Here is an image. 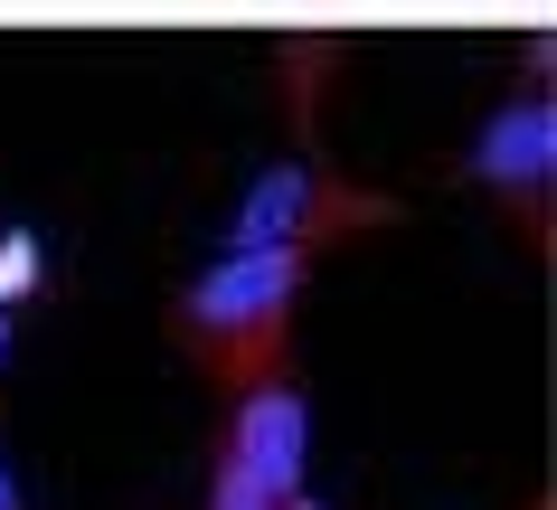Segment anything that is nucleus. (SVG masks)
Instances as JSON below:
<instances>
[{"mask_svg": "<svg viewBox=\"0 0 557 510\" xmlns=\"http://www.w3.org/2000/svg\"><path fill=\"white\" fill-rule=\"evenodd\" d=\"M302 284H312V256L294 246H227L208 274H189L171 302V340L208 378H274L294 369V312H302Z\"/></svg>", "mask_w": 557, "mask_h": 510, "instance_id": "f257e3e1", "label": "nucleus"}, {"mask_svg": "<svg viewBox=\"0 0 557 510\" xmlns=\"http://www.w3.org/2000/svg\"><path fill=\"white\" fill-rule=\"evenodd\" d=\"M397 199L387 189H359L322 161H274L256 171V189L236 199V246H294V256H322L331 237H359V227H397Z\"/></svg>", "mask_w": 557, "mask_h": 510, "instance_id": "f03ea898", "label": "nucleus"}, {"mask_svg": "<svg viewBox=\"0 0 557 510\" xmlns=\"http://www.w3.org/2000/svg\"><path fill=\"white\" fill-rule=\"evenodd\" d=\"M463 181L482 189L500 217H520L529 256H548V189H557V104L548 95H520V104H500V114L472 133Z\"/></svg>", "mask_w": 557, "mask_h": 510, "instance_id": "7ed1b4c3", "label": "nucleus"}, {"mask_svg": "<svg viewBox=\"0 0 557 510\" xmlns=\"http://www.w3.org/2000/svg\"><path fill=\"white\" fill-rule=\"evenodd\" d=\"M302 453H312V407H302L294 369L246 378L236 407H227V445H218V463H236L246 482H264L274 501H294V492H302Z\"/></svg>", "mask_w": 557, "mask_h": 510, "instance_id": "20e7f679", "label": "nucleus"}, {"mask_svg": "<svg viewBox=\"0 0 557 510\" xmlns=\"http://www.w3.org/2000/svg\"><path fill=\"white\" fill-rule=\"evenodd\" d=\"M29 294H38V237H29V227H10V237H0V312L29 302Z\"/></svg>", "mask_w": 557, "mask_h": 510, "instance_id": "39448f33", "label": "nucleus"}, {"mask_svg": "<svg viewBox=\"0 0 557 510\" xmlns=\"http://www.w3.org/2000/svg\"><path fill=\"white\" fill-rule=\"evenodd\" d=\"M208 510H284V501H274L264 482H246L236 463H218V473H208Z\"/></svg>", "mask_w": 557, "mask_h": 510, "instance_id": "423d86ee", "label": "nucleus"}, {"mask_svg": "<svg viewBox=\"0 0 557 510\" xmlns=\"http://www.w3.org/2000/svg\"><path fill=\"white\" fill-rule=\"evenodd\" d=\"M0 510H29V501H20V482H10V463H0Z\"/></svg>", "mask_w": 557, "mask_h": 510, "instance_id": "0eeeda50", "label": "nucleus"}, {"mask_svg": "<svg viewBox=\"0 0 557 510\" xmlns=\"http://www.w3.org/2000/svg\"><path fill=\"white\" fill-rule=\"evenodd\" d=\"M284 510H322V501H302V492H294V501H284Z\"/></svg>", "mask_w": 557, "mask_h": 510, "instance_id": "6e6552de", "label": "nucleus"}, {"mask_svg": "<svg viewBox=\"0 0 557 510\" xmlns=\"http://www.w3.org/2000/svg\"><path fill=\"white\" fill-rule=\"evenodd\" d=\"M0 360H10V322H0Z\"/></svg>", "mask_w": 557, "mask_h": 510, "instance_id": "1a4fd4ad", "label": "nucleus"}]
</instances>
